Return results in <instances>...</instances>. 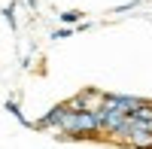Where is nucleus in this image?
Wrapping results in <instances>:
<instances>
[{
  "instance_id": "20e7f679",
  "label": "nucleus",
  "mask_w": 152,
  "mask_h": 149,
  "mask_svg": "<svg viewBox=\"0 0 152 149\" xmlns=\"http://www.w3.org/2000/svg\"><path fill=\"white\" fill-rule=\"evenodd\" d=\"M131 149H152V131H140V134H134V137L128 140Z\"/></svg>"
},
{
  "instance_id": "f257e3e1",
  "label": "nucleus",
  "mask_w": 152,
  "mask_h": 149,
  "mask_svg": "<svg viewBox=\"0 0 152 149\" xmlns=\"http://www.w3.org/2000/svg\"><path fill=\"white\" fill-rule=\"evenodd\" d=\"M146 104V97H137V94H113L107 91V110L110 113H119V116H134L137 110Z\"/></svg>"
},
{
  "instance_id": "f03ea898",
  "label": "nucleus",
  "mask_w": 152,
  "mask_h": 149,
  "mask_svg": "<svg viewBox=\"0 0 152 149\" xmlns=\"http://www.w3.org/2000/svg\"><path fill=\"white\" fill-rule=\"evenodd\" d=\"M64 119H67V107H64V101H61V104H55V107H49L46 113H43V119L34 122V131H52V134H55Z\"/></svg>"
},
{
  "instance_id": "7ed1b4c3",
  "label": "nucleus",
  "mask_w": 152,
  "mask_h": 149,
  "mask_svg": "<svg viewBox=\"0 0 152 149\" xmlns=\"http://www.w3.org/2000/svg\"><path fill=\"white\" fill-rule=\"evenodd\" d=\"M79 97H82L85 113H100V110H104V104H107V91H100V88H82Z\"/></svg>"
},
{
  "instance_id": "39448f33",
  "label": "nucleus",
  "mask_w": 152,
  "mask_h": 149,
  "mask_svg": "<svg viewBox=\"0 0 152 149\" xmlns=\"http://www.w3.org/2000/svg\"><path fill=\"white\" fill-rule=\"evenodd\" d=\"M61 24H64V28H73V24H76V28H79V24H82V12L79 9H67V12H61Z\"/></svg>"
},
{
  "instance_id": "423d86ee",
  "label": "nucleus",
  "mask_w": 152,
  "mask_h": 149,
  "mask_svg": "<svg viewBox=\"0 0 152 149\" xmlns=\"http://www.w3.org/2000/svg\"><path fill=\"white\" fill-rule=\"evenodd\" d=\"M67 37H73V28H58V31H52V40H67Z\"/></svg>"
},
{
  "instance_id": "0eeeda50",
  "label": "nucleus",
  "mask_w": 152,
  "mask_h": 149,
  "mask_svg": "<svg viewBox=\"0 0 152 149\" xmlns=\"http://www.w3.org/2000/svg\"><path fill=\"white\" fill-rule=\"evenodd\" d=\"M3 18H6V24H9V28L15 31V12H12V6H6V9H3Z\"/></svg>"
}]
</instances>
